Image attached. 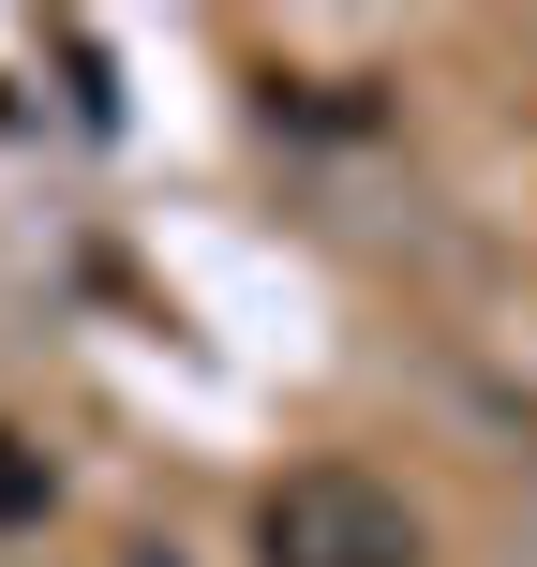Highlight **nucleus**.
I'll list each match as a JSON object with an SVG mask.
<instances>
[{"mask_svg":"<svg viewBox=\"0 0 537 567\" xmlns=\"http://www.w3.org/2000/svg\"><path fill=\"white\" fill-rule=\"evenodd\" d=\"M255 553L269 567H419V508L359 463H299L255 493Z\"/></svg>","mask_w":537,"mask_h":567,"instance_id":"1","label":"nucleus"}]
</instances>
